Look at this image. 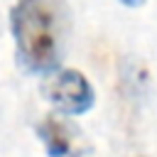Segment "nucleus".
Wrapping results in <instances>:
<instances>
[{
	"instance_id": "nucleus-4",
	"label": "nucleus",
	"mask_w": 157,
	"mask_h": 157,
	"mask_svg": "<svg viewBox=\"0 0 157 157\" xmlns=\"http://www.w3.org/2000/svg\"><path fill=\"white\" fill-rule=\"evenodd\" d=\"M125 7H142L145 5V0H120Z\"/></svg>"
},
{
	"instance_id": "nucleus-2",
	"label": "nucleus",
	"mask_w": 157,
	"mask_h": 157,
	"mask_svg": "<svg viewBox=\"0 0 157 157\" xmlns=\"http://www.w3.org/2000/svg\"><path fill=\"white\" fill-rule=\"evenodd\" d=\"M42 96L54 105L56 113L78 118L96 105L93 83L78 69H59L42 78Z\"/></svg>"
},
{
	"instance_id": "nucleus-1",
	"label": "nucleus",
	"mask_w": 157,
	"mask_h": 157,
	"mask_svg": "<svg viewBox=\"0 0 157 157\" xmlns=\"http://www.w3.org/2000/svg\"><path fill=\"white\" fill-rule=\"evenodd\" d=\"M10 32L15 39V56L22 71L44 78L61 69L69 49V2L15 0V5L10 7Z\"/></svg>"
},
{
	"instance_id": "nucleus-3",
	"label": "nucleus",
	"mask_w": 157,
	"mask_h": 157,
	"mask_svg": "<svg viewBox=\"0 0 157 157\" xmlns=\"http://www.w3.org/2000/svg\"><path fill=\"white\" fill-rule=\"evenodd\" d=\"M34 135L42 142L47 157H88L91 142L86 132L61 113L44 115L34 125Z\"/></svg>"
}]
</instances>
